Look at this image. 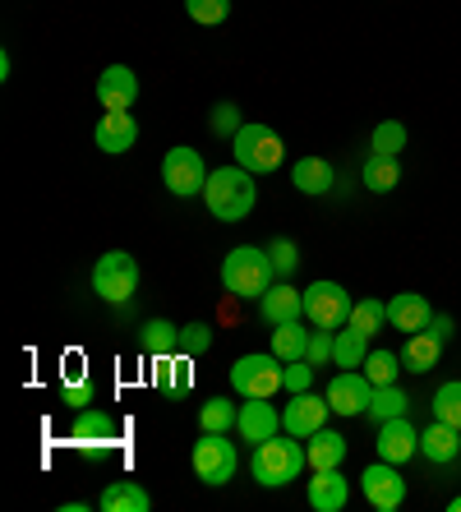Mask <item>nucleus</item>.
Returning a JSON list of instances; mask_svg holds the SVG:
<instances>
[{"label": "nucleus", "mask_w": 461, "mask_h": 512, "mask_svg": "<svg viewBox=\"0 0 461 512\" xmlns=\"http://www.w3.org/2000/svg\"><path fill=\"white\" fill-rule=\"evenodd\" d=\"M203 203L217 222H245L259 203V185H254V171L245 167H217L203 185Z\"/></svg>", "instance_id": "obj_1"}, {"label": "nucleus", "mask_w": 461, "mask_h": 512, "mask_svg": "<svg viewBox=\"0 0 461 512\" xmlns=\"http://www.w3.org/2000/svg\"><path fill=\"white\" fill-rule=\"evenodd\" d=\"M309 466V453H305V439H291V434H272V439L254 443V457H249V471H254V480L268 489L277 485H291V480H300V471Z\"/></svg>", "instance_id": "obj_2"}, {"label": "nucleus", "mask_w": 461, "mask_h": 512, "mask_svg": "<svg viewBox=\"0 0 461 512\" xmlns=\"http://www.w3.org/2000/svg\"><path fill=\"white\" fill-rule=\"evenodd\" d=\"M277 282V268H272V254L259 245H236V250L222 259V286L240 300H263L268 286Z\"/></svg>", "instance_id": "obj_3"}, {"label": "nucleus", "mask_w": 461, "mask_h": 512, "mask_svg": "<svg viewBox=\"0 0 461 512\" xmlns=\"http://www.w3.org/2000/svg\"><path fill=\"white\" fill-rule=\"evenodd\" d=\"M231 157H236V167L254 171V176H268V171L282 167L286 143L277 139V130H268L259 120H245L236 130V139H231Z\"/></svg>", "instance_id": "obj_4"}, {"label": "nucleus", "mask_w": 461, "mask_h": 512, "mask_svg": "<svg viewBox=\"0 0 461 512\" xmlns=\"http://www.w3.org/2000/svg\"><path fill=\"white\" fill-rule=\"evenodd\" d=\"M231 388L240 397H277L286 388V360H277L272 351L259 356H240L231 365Z\"/></svg>", "instance_id": "obj_5"}, {"label": "nucleus", "mask_w": 461, "mask_h": 512, "mask_svg": "<svg viewBox=\"0 0 461 512\" xmlns=\"http://www.w3.org/2000/svg\"><path fill=\"white\" fill-rule=\"evenodd\" d=\"M93 291L107 300V305H125V300L139 291V259L125 250L102 254L93 268Z\"/></svg>", "instance_id": "obj_6"}, {"label": "nucleus", "mask_w": 461, "mask_h": 512, "mask_svg": "<svg viewBox=\"0 0 461 512\" xmlns=\"http://www.w3.org/2000/svg\"><path fill=\"white\" fill-rule=\"evenodd\" d=\"M190 462H194V476H199L203 485H226V480L236 476L240 457H236V443L226 439V434H213V429H203V439L194 443Z\"/></svg>", "instance_id": "obj_7"}, {"label": "nucleus", "mask_w": 461, "mask_h": 512, "mask_svg": "<svg viewBox=\"0 0 461 512\" xmlns=\"http://www.w3.org/2000/svg\"><path fill=\"white\" fill-rule=\"evenodd\" d=\"M208 176H213V171L203 167V153H199V148H185V143H180V148H171V153L162 157V185L176 194V199L203 194Z\"/></svg>", "instance_id": "obj_8"}, {"label": "nucleus", "mask_w": 461, "mask_h": 512, "mask_svg": "<svg viewBox=\"0 0 461 512\" xmlns=\"http://www.w3.org/2000/svg\"><path fill=\"white\" fill-rule=\"evenodd\" d=\"M351 305H355V300L346 296L342 282H314V286H305V319L314 323V328H328V333L346 328Z\"/></svg>", "instance_id": "obj_9"}, {"label": "nucleus", "mask_w": 461, "mask_h": 512, "mask_svg": "<svg viewBox=\"0 0 461 512\" xmlns=\"http://www.w3.org/2000/svg\"><path fill=\"white\" fill-rule=\"evenodd\" d=\"M332 406H328V393H291L286 397V411H282V429L291 439H309V434H319L328 425Z\"/></svg>", "instance_id": "obj_10"}, {"label": "nucleus", "mask_w": 461, "mask_h": 512, "mask_svg": "<svg viewBox=\"0 0 461 512\" xmlns=\"http://www.w3.org/2000/svg\"><path fill=\"white\" fill-rule=\"evenodd\" d=\"M360 489H365V499L374 503L379 512H397L406 503V480H402V471L392 462H374V466H365L360 471Z\"/></svg>", "instance_id": "obj_11"}, {"label": "nucleus", "mask_w": 461, "mask_h": 512, "mask_svg": "<svg viewBox=\"0 0 461 512\" xmlns=\"http://www.w3.org/2000/svg\"><path fill=\"white\" fill-rule=\"evenodd\" d=\"M369 402H374V383H369L365 370L332 374V383H328L332 416H360V411H369Z\"/></svg>", "instance_id": "obj_12"}, {"label": "nucleus", "mask_w": 461, "mask_h": 512, "mask_svg": "<svg viewBox=\"0 0 461 512\" xmlns=\"http://www.w3.org/2000/svg\"><path fill=\"white\" fill-rule=\"evenodd\" d=\"M383 462L392 466H406L415 453H420V429L411 425L406 416H392V420H379V439H374Z\"/></svg>", "instance_id": "obj_13"}, {"label": "nucleus", "mask_w": 461, "mask_h": 512, "mask_svg": "<svg viewBox=\"0 0 461 512\" xmlns=\"http://www.w3.org/2000/svg\"><path fill=\"white\" fill-rule=\"evenodd\" d=\"M236 429L245 443H263V439H272V434H282V411L272 406V397H245Z\"/></svg>", "instance_id": "obj_14"}, {"label": "nucleus", "mask_w": 461, "mask_h": 512, "mask_svg": "<svg viewBox=\"0 0 461 512\" xmlns=\"http://www.w3.org/2000/svg\"><path fill=\"white\" fill-rule=\"evenodd\" d=\"M97 102L107 111H130L139 102V74L130 65H107L97 79Z\"/></svg>", "instance_id": "obj_15"}, {"label": "nucleus", "mask_w": 461, "mask_h": 512, "mask_svg": "<svg viewBox=\"0 0 461 512\" xmlns=\"http://www.w3.org/2000/svg\"><path fill=\"white\" fill-rule=\"evenodd\" d=\"M93 139H97V148H102V153H111V157L130 153L134 143H139V120H134L130 111H102Z\"/></svg>", "instance_id": "obj_16"}, {"label": "nucleus", "mask_w": 461, "mask_h": 512, "mask_svg": "<svg viewBox=\"0 0 461 512\" xmlns=\"http://www.w3.org/2000/svg\"><path fill=\"white\" fill-rule=\"evenodd\" d=\"M305 499L314 512H342L346 499H351V480L342 476V466H328V471H314Z\"/></svg>", "instance_id": "obj_17"}, {"label": "nucleus", "mask_w": 461, "mask_h": 512, "mask_svg": "<svg viewBox=\"0 0 461 512\" xmlns=\"http://www.w3.org/2000/svg\"><path fill=\"white\" fill-rule=\"evenodd\" d=\"M259 314H263V323H296V319H305V291H296V286L286 282H272L268 286V296L259 300Z\"/></svg>", "instance_id": "obj_18"}, {"label": "nucleus", "mask_w": 461, "mask_h": 512, "mask_svg": "<svg viewBox=\"0 0 461 512\" xmlns=\"http://www.w3.org/2000/svg\"><path fill=\"white\" fill-rule=\"evenodd\" d=\"M420 457L434 466H448L461 457V429L448 420H429V429H420Z\"/></svg>", "instance_id": "obj_19"}, {"label": "nucleus", "mask_w": 461, "mask_h": 512, "mask_svg": "<svg viewBox=\"0 0 461 512\" xmlns=\"http://www.w3.org/2000/svg\"><path fill=\"white\" fill-rule=\"evenodd\" d=\"M116 416H107V411H97V406H83L79 416H74L70 425V439L83 443V448H107V443H116Z\"/></svg>", "instance_id": "obj_20"}, {"label": "nucleus", "mask_w": 461, "mask_h": 512, "mask_svg": "<svg viewBox=\"0 0 461 512\" xmlns=\"http://www.w3.org/2000/svg\"><path fill=\"white\" fill-rule=\"evenodd\" d=\"M429 319H434V305L425 296H415V291H402V296L388 300V323L397 333H425Z\"/></svg>", "instance_id": "obj_21"}, {"label": "nucleus", "mask_w": 461, "mask_h": 512, "mask_svg": "<svg viewBox=\"0 0 461 512\" xmlns=\"http://www.w3.org/2000/svg\"><path fill=\"white\" fill-rule=\"evenodd\" d=\"M157 388L166 397H190L194 388V356L190 351H171V356H157Z\"/></svg>", "instance_id": "obj_22"}, {"label": "nucleus", "mask_w": 461, "mask_h": 512, "mask_svg": "<svg viewBox=\"0 0 461 512\" xmlns=\"http://www.w3.org/2000/svg\"><path fill=\"white\" fill-rule=\"evenodd\" d=\"M443 360V342H438L434 333H411L406 337V346H402V370H411V374H429Z\"/></svg>", "instance_id": "obj_23"}, {"label": "nucleus", "mask_w": 461, "mask_h": 512, "mask_svg": "<svg viewBox=\"0 0 461 512\" xmlns=\"http://www.w3.org/2000/svg\"><path fill=\"white\" fill-rule=\"evenodd\" d=\"M305 453H309V466H314V471H328V466L346 462V439L337 434V429L323 425L319 434H309L305 439Z\"/></svg>", "instance_id": "obj_24"}, {"label": "nucleus", "mask_w": 461, "mask_h": 512, "mask_svg": "<svg viewBox=\"0 0 461 512\" xmlns=\"http://www.w3.org/2000/svg\"><path fill=\"white\" fill-rule=\"evenodd\" d=\"M153 499L139 480H116V485L102 489V512H148Z\"/></svg>", "instance_id": "obj_25"}, {"label": "nucleus", "mask_w": 461, "mask_h": 512, "mask_svg": "<svg viewBox=\"0 0 461 512\" xmlns=\"http://www.w3.org/2000/svg\"><path fill=\"white\" fill-rule=\"evenodd\" d=\"M369 356V337L355 333V328H337L332 333V365L337 370H360Z\"/></svg>", "instance_id": "obj_26"}, {"label": "nucleus", "mask_w": 461, "mask_h": 512, "mask_svg": "<svg viewBox=\"0 0 461 512\" xmlns=\"http://www.w3.org/2000/svg\"><path fill=\"white\" fill-rule=\"evenodd\" d=\"M291 185L300 194H328L332 190V167L323 157H300L296 167H291Z\"/></svg>", "instance_id": "obj_27"}, {"label": "nucleus", "mask_w": 461, "mask_h": 512, "mask_svg": "<svg viewBox=\"0 0 461 512\" xmlns=\"http://www.w3.org/2000/svg\"><path fill=\"white\" fill-rule=\"evenodd\" d=\"M139 346L148 351V356H171V351H180V328L176 323H166V319H148L139 328Z\"/></svg>", "instance_id": "obj_28"}, {"label": "nucleus", "mask_w": 461, "mask_h": 512, "mask_svg": "<svg viewBox=\"0 0 461 512\" xmlns=\"http://www.w3.org/2000/svg\"><path fill=\"white\" fill-rule=\"evenodd\" d=\"M402 185V162L397 157H383V153H369L365 157V190L374 194H388Z\"/></svg>", "instance_id": "obj_29"}, {"label": "nucleus", "mask_w": 461, "mask_h": 512, "mask_svg": "<svg viewBox=\"0 0 461 512\" xmlns=\"http://www.w3.org/2000/svg\"><path fill=\"white\" fill-rule=\"evenodd\" d=\"M305 351H309V333L300 328V319L296 323H277V328H272V356L277 360L291 365V360H305Z\"/></svg>", "instance_id": "obj_30"}, {"label": "nucleus", "mask_w": 461, "mask_h": 512, "mask_svg": "<svg viewBox=\"0 0 461 512\" xmlns=\"http://www.w3.org/2000/svg\"><path fill=\"white\" fill-rule=\"evenodd\" d=\"M383 323H388V305L365 296V300H355V305H351V319H346V328L374 337V333H383Z\"/></svg>", "instance_id": "obj_31"}, {"label": "nucleus", "mask_w": 461, "mask_h": 512, "mask_svg": "<svg viewBox=\"0 0 461 512\" xmlns=\"http://www.w3.org/2000/svg\"><path fill=\"white\" fill-rule=\"evenodd\" d=\"M406 411H411V397H406L397 383L374 388V402H369V416L374 420H392V416H406Z\"/></svg>", "instance_id": "obj_32"}, {"label": "nucleus", "mask_w": 461, "mask_h": 512, "mask_svg": "<svg viewBox=\"0 0 461 512\" xmlns=\"http://www.w3.org/2000/svg\"><path fill=\"white\" fill-rule=\"evenodd\" d=\"M240 420V406H231L226 397H208V402L199 406V425L213 429V434H226V429H236Z\"/></svg>", "instance_id": "obj_33"}, {"label": "nucleus", "mask_w": 461, "mask_h": 512, "mask_svg": "<svg viewBox=\"0 0 461 512\" xmlns=\"http://www.w3.org/2000/svg\"><path fill=\"white\" fill-rule=\"evenodd\" d=\"M369 148H374V153H383V157H402V148H406V125H402V120H379V130H374Z\"/></svg>", "instance_id": "obj_34"}, {"label": "nucleus", "mask_w": 461, "mask_h": 512, "mask_svg": "<svg viewBox=\"0 0 461 512\" xmlns=\"http://www.w3.org/2000/svg\"><path fill=\"white\" fill-rule=\"evenodd\" d=\"M434 420H448L461 429V379H448L434 393Z\"/></svg>", "instance_id": "obj_35"}, {"label": "nucleus", "mask_w": 461, "mask_h": 512, "mask_svg": "<svg viewBox=\"0 0 461 512\" xmlns=\"http://www.w3.org/2000/svg\"><path fill=\"white\" fill-rule=\"evenodd\" d=\"M397 365H402V360H397V351H369L360 370L369 374V383H374V388H383V383H397Z\"/></svg>", "instance_id": "obj_36"}, {"label": "nucleus", "mask_w": 461, "mask_h": 512, "mask_svg": "<svg viewBox=\"0 0 461 512\" xmlns=\"http://www.w3.org/2000/svg\"><path fill=\"white\" fill-rule=\"evenodd\" d=\"M185 14H190L194 24L213 28V24H222L226 14H231V0H185Z\"/></svg>", "instance_id": "obj_37"}, {"label": "nucleus", "mask_w": 461, "mask_h": 512, "mask_svg": "<svg viewBox=\"0 0 461 512\" xmlns=\"http://www.w3.org/2000/svg\"><path fill=\"white\" fill-rule=\"evenodd\" d=\"M268 254H272V268H277V277H286L291 282V273L300 268V250H296V240H272L268 245Z\"/></svg>", "instance_id": "obj_38"}, {"label": "nucleus", "mask_w": 461, "mask_h": 512, "mask_svg": "<svg viewBox=\"0 0 461 512\" xmlns=\"http://www.w3.org/2000/svg\"><path fill=\"white\" fill-rule=\"evenodd\" d=\"M208 346H213V328H208V323H185V328H180V351H190V356H203V351H208Z\"/></svg>", "instance_id": "obj_39"}, {"label": "nucleus", "mask_w": 461, "mask_h": 512, "mask_svg": "<svg viewBox=\"0 0 461 512\" xmlns=\"http://www.w3.org/2000/svg\"><path fill=\"white\" fill-rule=\"evenodd\" d=\"M208 125H213V134H226V139H236V130L245 125L236 111V102H217L213 116H208Z\"/></svg>", "instance_id": "obj_40"}, {"label": "nucleus", "mask_w": 461, "mask_h": 512, "mask_svg": "<svg viewBox=\"0 0 461 512\" xmlns=\"http://www.w3.org/2000/svg\"><path fill=\"white\" fill-rule=\"evenodd\" d=\"M305 360L314 365V370H323V365L332 360V333H328V328H314V333H309V351H305Z\"/></svg>", "instance_id": "obj_41"}, {"label": "nucleus", "mask_w": 461, "mask_h": 512, "mask_svg": "<svg viewBox=\"0 0 461 512\" xmlns=\"http://www.w3.org/2000/svg\"><path fill=\"white\" fill-rule=\"evenodd\" d=\"M314 388V365L309 360H291L286 365V393H309Z\"/></svg>", "instance_id": "obj_42"}, {"label": "nucleus", "mask_w": 461, "mask_h": 512, "mask_svg": "<svg viewBox=\"0 0 461 512\" xmlns=\"http://www.w3.org/2000/svg\"><path fill=\"white\" fill-rule=\"evenodd\" d=\"M60 397H65V406H93V383L83 379H60Z\"/></svg>", "instance_id": "obj_43"}, {"label": "nucleus", "mask_w": 461, "mask_h": 512, "mask_svg": "<svg viewBox=\"0 0 461 512\" xmlns=\"http://www.w3.org/2000/svg\"><path fill=\"white\" fill-rule=\"evenodd\" d=\"M429 333H434L438 342H448V337H452V319H448V314H434V319H429Z\"/></svg>", "instance_id": "obj_44"}, {"label": "nucleus", "mask_w": 461, "mask_h": 512, "mask_svg": "<svg viewBox=\"0 0 461 512\" xmlns=\"http://www.w3.org/2000/svg\"><path fill=\"white\" fill-rule=\"evenodd\" d=\"M448 508H452V512H461V494H457V499H452V503H448Z\"/></svg>", "instance_id": "obj_45"}]
</instances>
